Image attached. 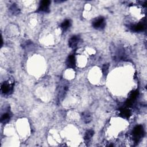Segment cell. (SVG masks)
I'll return each instance as SVG.
<instances>
[{
    "instance_id": "cell-3",
    "label": "cell",
    "mask_w": 147,
    "mask_h": 147,
    "mask_svg": "<svg viewBox=\"0 0 147 147\" xmlns=\"http://www.w3.org/2000/svg\"><path fill=\"white\" fill-rule=\"evenodd\" d=\"M50 3L51 2L48 1V0L43 1L42 3H40L39 10L42 11V12H48L49 10V6Z\"/></svg>"
},
{
    "instance_id": "cell-6",
    "label": "cell",
    "mask_w": 147,
    "mask_h": 147,
    "mask_svg": "<svg viewBox=\"0 0 147 147\" xmlns=\"http://www.w3.org/2000/svg\"><path fill=\"white\" fill-rule=\"evenodd\" d=\"M12 86L10 84H8L6 82H4L1 86V91L4 94H8L12 90Z\"/></svg>"
},
{
    "instance_id": "cell-2",
    "label": "cell",
    "mask_w": 147,
    "mask_h": 147,
    "mask_svg": "<svg viewBox=\"0 0 147 147\" xmlns=\"http://www.w3.org/2000/svg\"><path fill=\"white\" fill-rule=\"evenodd\" d=\"M93 26L95 28H103L105 26V20L103 17H99L93 22Z\"/></svg>"
},
{
    "instance_id": "cell-8",
    "label": "cell",
    "mask_w": 147,
    "mask_h": 147,
    "mask_svg": "<svg viewBox=\"0 0 147 147\" xmlns=\"http://www.w3.org/2000/svg\"><path fill=\"white\" fill-rule=\"evenodd\" d=\"M145 24H139L137 25H136L132 26V29L134 31L136 32H140L143 31L144 29L145 28Z\"/></svg>"
},
{
    "instance_id": "cell-12",
    "label": "cell",
    "mask_w": 147,
    "mask_h": 147,
    "mask_svg": "<svg viewBox=\"0 0 147 147\" xmlns=\"http://www.w3.org/2000/svg\"><path fill=\"white\" fill-rule=\"evenodd\" d=\"M94 135V131L92 130H88L85 136V139L86 140H89Z\"/></svg>"
},
{
    "instance_id": "cell-11",
    "label": "cell",
    "mask_w": 147,
    "mask_h": 147,
    "mask_svg": "<svg viewBox=\"0 0 147 147\" xmlns=\"http://www.w3.org/2000/svg\"><path fill=\"white\" fill-rule=\"evenodd\" d=\"M71 21H70V20H66L62 24V25H61V26H62V28L63 30L66 31L67 29L70 26V25H71Z\"/></svg>"
},
{
    "instance_id": "cell-10",
    "label": "cell",
    "mask_w": 147,
    "mask_h": 147,
    "mask_svg": "<svg viewBox=\"0 0 147 147\" xmlns=\"http://www.w3.org/2000/svg\"><path fill=\"white\" fill-rule=\"evenodd\" d=\"M10 119V114L6 113L4 114L3 116H2L1 118V121L2 123L3 124H5L6 123L9 121Z\"/></svg>"
},
{
    "instance_id": "cell-13",
    "label": "cell",
    "mask_w": 147,
    "mask_h": 147,
    "mask_svg": "<svg viewBox=\"0 0 147 147\" xmlns=\"http://www.w3.org/2000/svg\"><path fill=\"white\" fill-rule=\"evenodd\" d=\"M109 65L108 64L103 65V66L102 67V72L105 75L106 74V73H107V71L109 69Z\"/></svg>"
},
{
    "instance_id": "cell-5",
    "label": "cell",
    "mask_w": 147,
    "mask_h": 147,
    "mask_svg": "<svg viewBox=\"0 0 147 147\" xmlns=\"http://www.w3.org/2000/svg\"><path fill=\"white\" fill-rule=\"evenodd\" d=\"M75 64H76V61H75V56L73 55H70L68 59L67 60V64L68 66L70 68H74L75 67Z\"/></svg>"
},
{
    "instance_id": "cell-4",
    "label": "cell",
    "mask_w": 147,
    "mask_h": 147,
    "mask_svg": "<svg viewBox=\"0 0 147 147\" xmlns=\"http://www.w3.org/2000/svg\"><path fill=\"white\" fill-rule=\"evenodd\" d=\"M79 41V37L78 36H72L69 40V46L71 48H74L77 46Z\"/></svg>"
},
{
    "instance_id": "cell-7",
    "label": "cell",
    "mask_w": 147,
    "mask_h": 147,
    "mask_svg": "<svg viewBox=\"0 0 147 147\" xmlns=\"http://www.w3.org/2000/svg\"><path fill=\"white\" fill-rule=\"evenodd\" d=\"M119 115L123 117H124V118H128V117L130 116V113L129 110L127 109L124 108L120 110V113H119Z\"/></svg>"
},
{
    "instance_id": "cell-1",
    "label": "cell",
    "mask_w": 147,
    "mask_h": 147,
    "mask_svg": "<svg viewBox=\"0 0 147 147\" xmlns=\"http://www.w3.org/2000/svg\"><path fill=\"white\" fill-rule=\"evenodd\" d=\"M143 128L141 125L136 126L133 130V135L134 137V140L135 142H138L139 140L141 139L142 134H143Z\"/></svg>"
},
{
    "instance_id": "cell-9",
    "label": "cell",
    "mask_w": 147,
    "mask_h": 147,
    "mask_svg": "<svg viewBox=\"0 0 147 147\" xmlns=\"http://www.w3.org/2000/svg\"><path fill=\"white\" fill-rule=\"evenodd\" d=\"M82 117L86 123H89L91 121V116L89 112H85L82 114Z\"/></svg>"
}]
</instances>
